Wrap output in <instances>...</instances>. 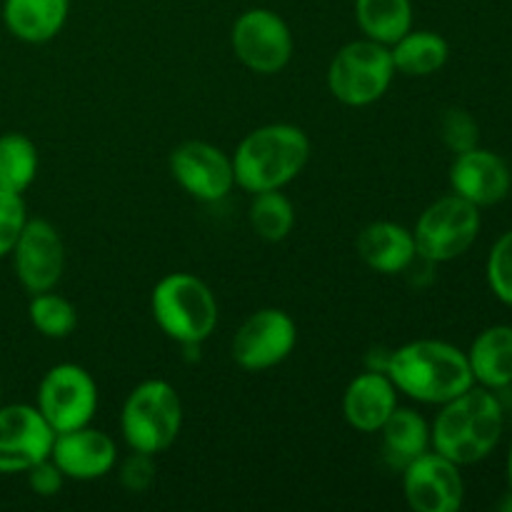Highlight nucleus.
I'll return each instance as SVG.
<instances>
[{"label": "nucleus", "instance_id": "obj_32", "mask_svg": "<svg viewBox=\"0 0 512 512\" xmlns=\"http://www.w3.org/2000/svg\"><path fill=\"white\" fill-rule=\"evenodd\" d=\"M508 483H510V493H512V443H510V453H508Z\"/></svg>", "mask_w": 512, "mask_h": 512}, {"label": "nucleus", "instance_id": "obj_18", "mask_svg": "<svg viewBox=\"0 0 512 512\" xmlns=\"http://www.w3.org/2000/svg\"><path fill=\"white\" fill-rule=\"evenodd\" d=\"M360 260L380 275H398L413 268L418 260L413 230L390 220H375L360 230L355 240Z\"/></svg>", "mask_w": 512, "mask_h": 512}, {"label": "nucleus", "instance_id": "obj_12", "mask_svg": "<svg viewBox=\"0 0 512 512\" xmlns=\"http://www.w3.org/2000/svg\"><path fill=\"white\" fill-rule=\"evenodd\" d=\"M13 270L30 295L55 290L65 270V243L58 228L43 218L25 220L13 250Z\"/></svg>", "mask_w": 512, "mask_h": 512}, {"label": "nucleus", "instance_id": "obj_5", "mask_svg": "<svg viewBox=\"0 0 512 512\" xmlns=\"http://www.w3.org/2000/svg\"><path fill=\"white\" fill-rule=\"evenodd\" d=\"M183 425V403L178 390L165 380L135 385L120 410V433L130 450L158 455L175 443Z\"/></svg>", "mask_w": 512, "mask_h": 512}, {"label": "nucleus", "instance_id": "obj_8", "mask_svg": "<svg viewBox=\"0 0 512 512\" xmlns=\"http://www.w3.org/2000/svg\"><path fill=\"white\" fill-rule=\"evenodd\" d=\"M53 433L90 425L98 410V385L93 375L75 363H60L43 375L38 388V405Z\"/></svg>", "mask_w": 512, "mask_h": 512}, {"label": "nucleus", "instance_id": "obj_27", "mask_svg": "<svg viewBox=\"0 0 512 512\" xmlns=\"http://www.w3.org/2000/svg\"><path fill=\"white\" fill-rule=\"evenodd\" d=\"M485 275L495 298L512 308V228L505 230L490 248Z\"/></svg>", "mask_w": 512, "mask_h": 512}, {"label": "nucleus", "instance_id": "obj_17", "mask_svg": "<svg viewBox=\"0 0 512 512\" xmlns=\"http://www.w3.org/2000/svg\"><path fill=\"white\" fill-rule=\"evenodd\" d=\"M398 408V388L378 368L355 375L343 393V415L358 433H378Z\"/></svg>", "mask_w": 512, "mask_h": 512}, {"label": "nucleus", "instance_id": "obj_20", "mask_svg": "<svg viewBox=\"0 0 512 512\" xmlns=\"http://www.w3.org/2000/svg\"><path fill=\"white\" fill-rule=\"evenodd\" d=\"M475 385L505 390L512 385V325H490L473 340L468 353Z\"/></svg>", "mask_w": 512, "mask_h": 512}, {"label": "nucleus", "instance_id": "obj_22", "mask_svg": "<svg viewBox=\"0 0 512 512\" xmlns=\"http://www.w3.org/2000/svg\"><path fill=\"white\" fill-rule=\"evenodd\" d=\"M395 73L408 75V78H428L440 68H445L450 58V45L435 30H413L395 40L390 45Z\"/></svg>", "mask_w": 512, "mask_h": 512}, {"label": "nucleus", "instance_id": "obj_4", "mask_svg": "<svg viewBox=\"0 0 512 512\" xmlns=\"http://www.w3.org/2000/svg\"><path fill=\"white\" fill-rule=\"evenodd\" d=\"M155 325L180 345H200L218 328V300L208 283L190 273H170L150 293Z\"/></svg>", "mask_w": 512, "mask_h": 512}, {"label": "nucleus", "instance_id": "obj_23", "mask_svg": "<svg viewBox=\"0 0 512 512\" xmlns=\"http://www.w3.org/2000/svg\"><path fill=\"white\" fill-rule=\"evenodd\" d=\"M355 20L368 40L393 45L413 28L410 0H355Z\"/></svg>", "mask_w": 512, "mask_h": 512}, {"label": "nucleus", "instance_id": "obj_28", "mask_svg": "<svg viewBox=\"0 0 512 512\" xmlns=\"http://www.w3.org/2000/svg\"><path fill=\"white\" fill-rule=\"evenodd\" d=\"M440 138L455 155L465 153L470 148H478V123H475V118L468 110L450 108L445 110L443 120H440Z\"/></svg>", "mask_w": 512, "mask_h": 512}, {"label": "nucleus", "instance_id": "obj_11", "mask_svg": "<svg viewBox=\"0 0 512 512\" xmlns=\"http://www.w3.org/2000/svg\"><path fill=\"white\" fill-rule=\"evenodd\" d=\"M170 175L200 203H220L235 185L233 158L205 140H185L170 153Z\"/></svg>", "mask_w": 512, "mask_h": 512}, {"label": "nucleus", "instance_id": "obj_16", "mask_svg": "<svg viewBox=\"0 0 512 512\" xmlns=\"http://www.w3.org/2000/svg\"><path fill=\"white\" fill-rule=\"evenodd\" d=\"M450 188L478 208H490L508 198L512 173L503 158L493 150L470 148L455 155L450 165Z\"/></svg>", "mask_w": 512, "mask_h": 512}, {"label": "nucleus", "instance_id": "obj_13", "mask_svg": "<svg viewBox=\"0 0 512 512\" xmlns=\"http://www.w3.org/2000/svg\"><path fill=\"white\" fill-rule=\"evenodd\" d=\"M403 495L415 512H458L465 500L460 465L430 448L403 468Z\"/></svg>", "mask_w": 512, "mask_h": 512}, {"label": "nucleus", "instance_id": "obj_15", "mask_svg": "<svg viewBox=\"0 0 512 512\" xmlns=\"http://www.w3.org/2000/svg\"><path fill=\"white\" fill-rule=\"evenodd\" d=\"M50 460L60 468L65 480H100L118 463V445L105 430L83 428L58 433L50 450Z\"/></svg>", "mask_w": 512, "mask_h": 512}, {"label": "nucleus", "instance_id": "obj_19", "mask_svg": "<svg viewBox=\"0 0 512 512\" xmlns=\"http://www.w3.org/2000/svg\"><path fill=\"white\" fill-rule=\"evenodd\" d=\"M70 0H5L3 20L10 35L23 43H48L63 30Z\"/></svg>", "mask_w": 512, "mask_h": 512}, {"label": "nucleus", "instance_id": "obj_6", "mask_svg": "<svg viewBox=\"0 0 512 512\" xmlns=\"http://www.w3.org/2000/svg\"><path fill=\"white\" fill-rule=\"evenodd\" d=\"M395 78L390 48L360 38L343 45L328 65V90L350 108H365L388 93Z\"/></svg>", "mask_w": 512, "mask_h": 512}, {"label": "nucleus", "instance_id": "obj_29", "mask_svg": "<svg viewBox=\"0 0 512 512\" xmlns=\"http://www.w3.org/2000/svg\"><path fill=\"white\" fill-rule=\"evenodd\" d=\"M25 220H28V215H25L23 198L0 190V258L10 255Z\"/></svg>", "mask_w": 512, "mask_h": 512}, {"label": "nucleus", "instance_id": "obj_7", "mask_svg": "<svg viewBox=\"0 0 512 512\" xmlns=\"http://www.w3.org/2000/svg\"><path fill=\"white\" fill-rule=\"evenodd\" d=\"M480 218L478 205L450 193L430 203L415 223L413 238L418 258L425 263H450L473 248L478 240Z\"/></svg>", "mask_w": 512, "mask_h": 512}, {"label": "nucleus", "instance_id": "obj_30", "mask_svg": "<svg viewBox=\"0 0 512 512\" xmlns=\"http://www.w3.org/2000/svg\"><path fill=\"white\" fill-rule=\"evenodd\" d=\"M155 480V465L153 455L135 453L120 468V483L130 490V493H145L150 488V483Z\"/></svg>", "mask_w": 512, "mask_h": 512}, {"label": "nucleus", "instance_id": "obj_3", "mask_svg": "<svg viewBox=\"0 0 512 512\" xmlns=\"http://www.w3.org/2000/svg\"><path fill=\"white\" fill-rule=\"evenodd\" d=\"M310 160V138L290 123H270L250 130L233 155L235 185L248 193L283 190Z\"/></svg>", "mask_w": 512, "mask_h": 512}, {"label": "nucleus", "instance_id": "obj_21", "mask_svg": "<svg viewBox=\"0 0 512 512\" xmlns=\"http://www.w3.org/2000/svg\"><path fill=\"white\" fill-rule=\"evenodd\" d=\"M378 433L383 435V455L390 468L403 470L430 450L428 420L413 408H395Z\"/></svg>", "mask_w": 512, "mask_h": 512}, {"label": "nucleus", "instance_id": "obj_31", "mask_svg": "<svg viewBox=\"0 0 512 512\" xmlns=\"http://www.w3.org/2000/svg\"><path fill=\"white\" fill-rule=\"evenodd\" d=\"M25 475H28L30 490H33L35 495H40V498H53V495H58L60 490H63L65 475L60 473V468L50 458L40 460V463L33 465Z\"/></svg>", "mask_w": 512, "mask_h": 512}, {"label": "nucleus", "instance_id": "obj_2", "mask_svg": "<svg viewBox=\"0 0 512 512\" xmlns=\"http://www.w3.org/2000/svg\"><path fill=\"white\" fill-rule=\"evenodd\" d=\"M505 430V410L495 390L473 385L440 405L430 425V448L448 460L475 465L498 448Z\"/></svg>", "mask_w": 512, "mask_h": 512}, {"label": "nucleus", "instance_id": "obj_10", "mask_svg": "<svg viewBox=\"0 0 512 512\" xmlns=\"http://www.w3.org/2000/svg\"><path fill=\"white\" fill-rule=\"evenodd\" d=\"M295 345H298L295 320L280 308H263L243 320L230 345V353L243 370L263 373L288 360Z\"/></svg>", "mask_w": 512, "mask_h": 512}, {"label": "nucleus", "instance_id": "obj_1", "mask_svg": "<svg viewBox=\"0 0 512 512\" xmlns=\"http://www.w3.org/2000/svg\"><path fill=\"white\" fill-rule=\"evenodd\" d=\"M378 370L393 380L398 393L425 405H443L475 385L465 350L445 340L425 338L400 345Z\"/></svg>", "mask_w": 512, "mask_h": 512}, {"label": "nucleus", "instance_id": "obj_9", "mask_svg": "<svg viewBox=\"0 0 512 512\" xmlns=\"http://www.w3.org/2000/svg\"><path fill=\"white\" fill-rule=\"evenodd\" d=\"M233 53L240 63L258 75H275L293 58V33L275 10L250 8L230 30Z\"/></svg>", "mask_w": 512, "mask_h": 512}, {"label": "nucleus", "instance_id": "obj_14", "mask_svg": "<svg viewBox=\"0 0 512 512\" xmlns=\"http://www.w3.org/2000/svg\"><path fill=\"white\" fill-rule=\"evenodd\" d=\"M55 433L35 405L15 403L0 408V475L28 473L50 458Z\"/></svg>", "mask_w": 512, "mask_h": 512}, {"label": "nucleus", "instance_id": "obj_26", "mask_svg": "<svg viewBox=\"0 0 512 512\" xmlns=\"http://www.w3.org/2000/svg\"><path fill=\"white\" fill-rule=\"evenodd\" d=\"M28 318L33 328L38 330L43 338L63 340L75 333L78 328V310L63 295L45 290V293H35L28 305Z\"/></svg>", "mask_w": 512, "mask_h": 512}, {"label": "nucleus", "instance_id": "obj_25", "mask_svg": "<svg viewBox=\"0 0 512 512\" xmlns=\"http://www.w3.org/2000/svg\"><path fill=\"white\" fill-rule=\"evenodd\" d=\"M250 225L255 235L263 238L265 243H280L288 238L295 228V208L290 198L280 190H263L253 193L248 208Z\"/></svg>", "mask_w": 512, "mask_h": 512}, {"label": "nucleus", "instance_id": "obj_24", "mask_svg": "<svg viewBox=\"0 0 512 512\" xmlns=\"http://www.w3.org/2000/svg\"><path fill=\"white\" fill-rule=\"evenodd\" d=\"M38 175V148L23 133L0 135V190L23 195Z\"/></svg>", "mask_w": 512, "mask_h": 512}]
</instances>
